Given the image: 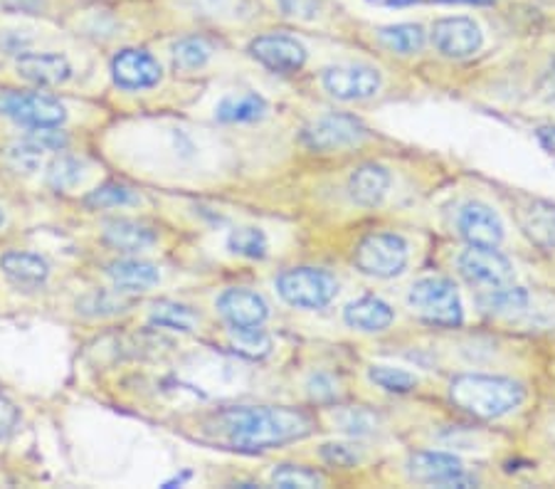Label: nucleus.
<instances>
[{"label": "nucleus", "mask_w": 555, "mask_h": 489, "mask_svg": "<svg viewBox=\"0 0 555 489\" xmlns=\"http://www.w3.org/2000/svg\"><path fill=\"white\" fill-rule=\"evenodd\" d=\"M551 89H553V102H555V69H553V75H551Z\"/></svg>", "instance_id": "nucleus-43"}, {"label": "nucleus", "mask_w": 555, "mask_h": 489, "mask_svg": "<svg viewBox=\"0 0 555 489\" xmlns=\"http://www.w3.org/2000/svg\"><path fill=\"white\" fill-rule=\"evenodd\" d=\"M106 274L119 292H149L160 282L158 267L143 260H116L106 267Z\"/></svg>", "instance_id": "nucleus-21"}, {"label": "nucleus", "mask_w": 555, "mask_h": 489, "mask_svg": "<svg viewBox=\"0 0 555 489\" xmlns=\"http://www.w3.org/2000/svg\"><path fill=\"white\" fill-rule=\"evenodd\" d=\"M104 240L114 250L141 253L156 243V233L137 220H109L104 226Z\"/></svg>", "instance_id": "nucleus-22"}, {"label": "nucleus", "mask_w": 555, "mask_h": 489, "mask_svg": "<svg viewBox=\"0 0 555 489\" xmlns=\"http://www.w3.org/2000/svg\"><path fill=\"white\" fill-rule=\"evenodd\" d=\"M450 400L460 411L481 421H496L514 413L526 400V388L514 378L462 373L450 381Z\"/></svg>", "instance_id": "nucleus-2"}, {"label": "nucleus", "mask_w": 555, "mask_h": 489, "mask_svg": "<svg viewBox=\"0 0 555 489\" xmlns=\"http://www.w3.org/2000/svg\"><path fill=\"white\" fill-rule=\"evenodd\" d=\"M477 307L491 317H518L524 314L528 307V292L524 287H516V284H499V287H487L479 289Z\"/></svg>", "instance_id": "nucleus-20"}, {"label": "nucleus", "mask_w": 555, "mask_h": 489, "mask_svg": "<svg viewBox=\"0 0 555 489\" xmlns=\"http://www.w3.org/2000/svg\"><path fill=\"white\" fill-rule=\"evenodd\" d=\"M249 55L272 73H299L307 65V48L289 35H259L249 42Z\"/></svg>", "instance_id": "nucleus-11"}, {"label": "nucleus", "mask_w": 555, "mask_h": 489, "mask_svg": "<svg viewBox=\"0 0 555 489\" xmlns=\"http://www.w3.org/2000/svg\"><path fill=\"white\" fill-rule=\"evenodd\" d=\"M158 60L146 50L127 48L112 60V77L121 89H151L160 82Z\"/></svg>", "instance_id": "nucleus-14"}, {"label": "nucleus", "mask_w": 555, "mask_h": 489, "mask_svg": "<svg viewBox=\"0 0 555 489\" xmlns=\"http://www.w3.org/2000/svg\"><path fill=\"white\" fill-rule=\"evenodd\" d=\"M408 477L417 485L429 487H477L479 479L467 475L462 460L450 455V452L423 450L410 455L408 460Z\"/></svg>", "instance_id": "nucleus-7"}, {"label": "nucleus", "mask_w": 555, "mask_h": 489, "mask_svg": "<svg viewBox=\"0 0 555 489\" xmlns=\"http://www.w3.org/2000/svg\"><path fill=\"white\" fill-rule=\"evenodd\" d=\"M524 235L543 250H555V206L548 201H528L518 216Z\"/></svg>", "instance_id": "nucleus-19"}, {"label": "nucleus", "mask_w": 555, "mask_h": 489, "mask_svg": "<svg viewBox=\"0 0 555 489\" xmlns=\"http://www.w3.org/2000/svg\"><path fill=\"white\" fill-rule=\"evenodd\" d=\"M410 247L405 240L396 233H373L365 235L356 245L353 265L358 272L369 274V278L390 280L408 267Z\"/></svg>", "instance_id": "nucleus-5"}, {"label": "nucleus", "mask_w": 555, "mask_h": 489, "mask_svg": "<svg viewBox=\"0 0 555 489\" xmlns=\"http://www.w3.org/2000/svg\"><path fill=\"white\" fill-rule=\"evenodd\" d=\"M321 458H324L328 465H336V467H356L358 460L361 455L351 448V445H344V442H328L321 448Z\"/></svg>", "instance_id": "nucleus-37"}, {"label": "nucleus", "mask_w": 555, "mask_h": 489, "mask_svg": "<svg viewBox=\"0 0 555 489\" xmlns=\"http://www.w3.org/2000/svg\"><path fill=\"white\" fill-rule=\"evenodd\" d=\"M442 3H469V5H489L491 0H442Z\"/></svg>", "instance_id": "nucleus-42"}, {"label": "nucleus", "mask_w": 555, "mask_h": 489, "mask_svg": "<svg viewBox=\"0 0 555 489\" xmlns=\"http://www.w3.org/2000/svg\"><path fill=\"white\" fill-rule=\"evenodd\" d=\"M267 112H270V104H267L264 96H259L257 92H245L225 96L215 110V117L225 124H245L262 119Z\"/></svg>", "instance_id": "nucleus-24"}, {"label": "nucleus", "mask_w": 555, "mask_h": 489, "mask_svg": "<svg viewBox=\"0 0 555 489\" xmlns=\"http://www.w3.org/2000/svg\"><path fill=\"white\" fill-rule=\"evenodd\" d=\"M230 253L240 257H249V260H262L270 250V243H267V235L259 228H237L232 230L228 237Z\"/></svg>", "instance_id": "nucleus-29"}, {"label": "nucleus", "mask_w": 555, "mask_h": 489, "mask_svg": "<svg viewBox=\"0 0 555 489\" xmlns=\"http://www.w3.org/2000/svg\"><path fill=\"white\" fill-rule=\"evenodd\" d=\"M151 324L171 329V332H193L198 324V314L178 301H156L151 309Z\"/></svg>", "instance_id": "nucleus-27"}, {"label": "nucleus", "mask_w": 555, "mask_h": 489, "mask_svg": "<svg viewBox=\"0 0 555 489\" xmlns=\"http://www.w3.org/2000/svg\"><path fill=\"white\" fill-rule=\"evenodd\" d=\"M60 127H40V129H30L28 137L21 141V151L28 156H38L44 154V151H60L67 146V137Z\"/></svg>", "instance_id": "nucleus-34"}, {"label": "nucleus", "mask_w": 555, "mask_h": 489, "mask_svg": "<svg viewBox=\"0 0 555 489\" xmlns=\"http://www.w3.org/2000/svg\"><path fill=\"white\" fill-rule=\"evenodd\" d=\"M0 5L8 13H23V15H38L44 11V0H0Z\"/></svg>", "instance_id": "nucleus-38"}, {"label": "nucleus", "mask_w": 555, "mask_h": 489, "mask_svg": "<svg viewBox=\"0 0 555 489\" xmlns=\"http://www.w3.org/2000/svg\"><path fill=\"white\" fill-rule=\"evenodd\" d=\"M17 73L38 87H60L69 79L72 67L62 55H50V52H28V55L17 60Z\"/></svg>", "instance_id": "nucleus-16"}, {"label": "nucleus", "mask_w": 555, "mask_h": 489, "mask_svg": "<svg viewBox=\"0 0 555 489\" xmlns=\"http://www.w3.org/2000/svg\"><path fill=\"white\" fill-rule=\"evenodd\" d=\"M396 311L378 297H361L344 309V322L365 334H380L392 324Z\"/></svg>", "instance_id": "nucleus-17"}, {"label": "nucleus", "mask_w": 555, "mask_h": 489, "mask_svg": "<svg viewBox=\"0 0 555 489\" xmlns=\"http://www.w3.org/2000/svg\"><path fill=\"white\" fill-rule=\"evenodd\" d=\"M456 228L469 245L477 247H499L506 235L504 222L496 216V210L479 201L464 203L456 213Z\"/></svg>", "instance_id": "nucleus-13"}, {"label": "nucleus", "mask_w": 555, "mask_h": 489, "mask_svg": "<svg viewBox=\"0 0 555 489\" xmlns=\"http://www.w3.org/2000/svg\"><path fill=\"white\" fill-rule=\"evenodd\" d=\"M336 423L341 425L344 433H351V435H371L375 430V415L363 411V408H348V411L338 413L336 415Z\"/></svg>", "instance_id": "nucleus-36"}, {"label": "nucleus", "mask_w": 555, "mask_h": 489, "mask_svg": "<svg viewBox=\"0 0 555 489\" xmlns=\"http://www.w3.org/2000/svg\"><path fill=\"white\" fill-rule=\"evenodd\" d=\"M131 203H139V195L121 183H106L102 189L89 193L87 206L92 208H119V206H131Z\"/></svg>", "instance_id": "nucleus-35"}, {"label": "nucleus", "mask_w": 555, "mask_h": 489, "mask_svg": "<svg viewBox=\"0 0 555 489\" xmlns=\"http://www.w3.org/2000/svg\"><path fill=\"white\" fill-rule=\"evenodd\" d=\"M408 305L429 324L460 326L464 322V307L452 280L425 278L415 282L408 295Z\"/></svg>", "instance_id": "nucleus-4"}, {"label": "nucleus", "mask_w": 555, "mask_h": 489, "mask_svg": "<svg viewBox=\"0 0 555 489\" xmlns=\"http://www.w3.org/2000/svg\"><path fill=\"white\" fill-rule=\"evenodd\" d=\"M82 162L75 156H57L48 168V183L55 191H69L82 181Z\"/></svg>", "instance_id": "nucleus-33"}, {"label": "nucleus", "mask_w": 555, "mask_h": 489, "mask_svg": "<svg viewBox=\"0 0 555 489\" xmlns=\"http://www.w3.org/2000/svg\"><path fill=\"white\" fill-rule=\"evenodd\" d=\"M79 311L89 317H112L119 314L129 307V301L124 299L119 292H89L87 297L79 299Z\"/></svg>", "instance_id": "nucleus-32"}, {"label": "nucleus", "mask_w": 555, "mask_h": 489, "mask_svg": "<svg viewBox=\"0 0 555 489\" xmlns=\"http://www.w3.org/2000/svg\"><path fill=\"white\" fill-rule=\"evenodd\" d=\"M220 430L237 450H272L313 433L311 417L286 406H235L218 415Z\"/></svg>", "instance_id": "nucleus-1"}, {"label": "nucleus", "mask_w": 555, "mask_h": 489, "mask_svg": "<svg viewBox=\"0 0 555 489\" xmlns=\"http://www.w3.org/2000/svg\"><path fill=\"white\" fill-rule=\"evenodd\" d=\"M0 270H3L5 278L13 280L15 284H28V287H35V284H42L48 280L50 265L44 257L35 253L11 250L0 257Z\"/></svg>", "instance_id": "nucleus-23"}, {"label": "nucleus", "mask_w": 555, "mask_h": 489, "mask_svg": "<svg viewBox=\"0 0 555 489\" xmlns=\"http://www.w3.org/2000/svg\"><path fill=\"white\" fill-rule=\"evenodd\" d=\"M390 189V173L388 168L378 164H365L356 168L353 176L348 178V193L358 203V206L373 208L385 198V193Z\"/></svg>", "instance_id": "nucleus-18"}, {"label": "nucleus", "mask_w": 555, "mask_h": 489, "mask_svg": "<svg viewBox=\"0 0 555 489\" xmlns=\"http://www.w3.org/2000/svg\"><path fill=\"white\" fill-rule=\"evenodd\" d=\"M309 390H311V396L319 398V400H326V398H334L336 396L334 381H331L328 376H324V373H319V376H313L309 381Z\"/></svg>", "instance_id": "nucleus-39"}, {"label": "nucleus", "mask_w": 555, "mask_h": 489, "mask_svg": "<svg viewBox=\"0 0 555 489\" xmlns=\"http://www.w3.org/2000/svg\"><path fill=\"white\" fill-rule=\"evenodd\" d=\"M218 311L230 326H262L270 319V305L253 289L232 287L218 297Z\"/></svg>", "instance_id": "nucleus-15"}, {"label": "nucleus", "mask_w": 555, "mask_h": 489, "mask_svg": "<svg viewBox=\"0 0 555 489\" xmlns=\"http://www.w3.org/2000/svg\"><path fill=\"white\" fill-rule=\"evenodd\" d=\"M0 117L23 124L28 129L62 127L67 119L65 104L55 96L40 92H21V89H3L0 92Z\"/></svg>", "instance_id": "nucleus-6"}, {"label": "nucleus", "mask_w": 555, "mask_h": 489, "mask_svg": "<svg viewBox=\"0 0 555 489\" xmlns=\"http://www.w3.org/2000/svg\"><path fill=\"white\" fill-rule=\"evenodd\" d=\"M369 137V129L351 114H326L304 129V144L313 151H336L356 146Z\"/></svg>", "instance_id": "nucleus-9"}, {"label": "nucleus", "mask_w": 555, "mask_h": 489, "mask_svg": "<svg viewBox=\"0 0 555 489\" xmlns=\"http://www.w3.org/2000/svg\"><path fill=\"white\" fill-rule=\"evenodd\" d=\"M272 485L284 487V489H311V487H324L326 479L317 469L301 467V465H280L272 473Z\"/></svg>", "instance_id": "nucleus-31"}, {"label": "nucleus", "mask_w": 555, "mask_h": 489, "mask_svg": "<svg viewBox=\"0 0 555 489\" xmlns=\"http://www.w3.org/2000/svg\"><path fill=\"white\" fill-rule=\"evenodd\" d=\"M3 222H5V213H3V208H0V228H3Z\"/></svg>", "instance_id": "nucleus-44"}, {"label": "nucleus", "mask_w": 555, "mask_h": 489, "mask_svg": "<svg viewBox=\"0 0 555 489\" xmlns=\"http://www.w3.org/2000/svg\"><path fill=\"white\" fill-rule=\"evenodd\" d=\"M535 137H539V141L545 149L555 151V127H541L539 131H535Z\"/></svg>", "instance_id": "nucleus-41"}, {"label": "nucleus", "mask_w": 555, "mask_h": 489, "mask_svg": "<svg viewBox=\"0 0 555 489\" xmlns=\"http://www.w3.org/2000/svg\"><path fill=\"white\" fill-rule=\"evenodd\" d=\"M378 40L385 48L398 52V55H415L425 48L427 33L423 25L417 23H398V25H385L378 30Z\"/></svg>", "instance_id": "nucleus-25"}, {"label": "nucleus", "mask_w": 555, "mask_h": 489, "mask_svg": "<svg viewBox=\"0 0 555 489\" xmlns=\"http://www.w3.org/2000/svg\"><path fill=\"white\" fill-rule=\"evenodd\" d=\"M485 35L472 17H442L433 25V44L444 57L464 60L479 52Z\"/></svg>", "instance_id": "nucleus-12"}, {"label": "nucleus", "mask_w": 555, "mask_h": 489, "mask_svg": "<svg viewBox=\"0 0 555 489\" xmlns=\"http://www.w3.org/2000/svg\"><path fill=\"white\" fill-rule=\"evenodd\" d=\"M321 82H324L326 92L336 96V100L358 102L378 94L380 73L369 65H336L326 69Z\"/></svg>", "instance_id": "nucleus-10"}, {"label": "nucleus", "mask_w": 555, "mask_h": 489, "mask_svg": "<svg viewBox=\"0 0 555 489\" xmlns=\"http://www.w3.org/2000/svg\"><path fill=\"white\" fill-rule=\"evenodd\" d=\"M230 344L240 356L247 359H264L272 351V336L262 326H232Z\"/></svg>", "instance_id": "nucleus-26"}, {"label": "nucleus", "mask_w": 555, "mask_h": 489, "mask_svg": "<svg viewBox=\"0 0 555 489\" xmlns=\"http://www.w3.org/2000/svg\"><path fill=\"white\" fill-rule=\"evenodd\" d=\"M15 423H17V411L8 403L5 398H0V438H5V435L15 428Z\"/></svg>", "instance_id": "nucleus-40"}, {"label": "nucleus", "mask_w": 555, "mask_h": 489, "mask_svg": "<svg viewBox=\"0 0 555 489\" xmlns=\"http://www.w3.org/2000/svg\"><path fill=\"white\" fill-rule=\"evenodd\" d=\"M212 57V48L208 40L203 38H183L173 44V65L178 69H201L208 65V60Z\"/></svg>", "instance_id": "nucleus-28"}, {"label": "nucleus", "mask_w": 555, "mask_h": 489, "mask_svg": "<svg viewBox=\"0 0 555 489\" xmlns=\"http://www.w3.org/2000/svg\"><path fill=\"white\" fill-rule=\"evenodd\" d=\"M456 267H460L462 278L477 284L479 289L514 282V265L504 253H499L496 247L469 245V250H464L460 255Z\"/></svg>", "instance_id": "nucleus-8"}, {"label": "nucleus", "mask_w": 555, "mask_h": 489, "mask_svg": "<svg viewBox=\"0 0 555 489\" xmlns=\"http://www.w3.org/2000/svg\"><path fill=\"white\" fill-rule=\"evenodd\" d=\"M369 378L378 388L388 390V394H410L417 386V378L413 373L396 366H371Z\"/></svg>", "instance_id": "nucleus-30"}, {"label": "nucleus", "mask_w": 555, "mask_h": 489, "mask_svg": "<svg viewBox=\"0 0 555 489\" xmlns=\"http://www.w3.org/2000/svg\"><path fill=\"white\" fill-rule=\"evenodd\" d=\"M276 292L292 307L324 309L338 295V280L319 267H292L276 278Z\"/></svg>", "instance_id": "nucleus-3"}]
</instances>
